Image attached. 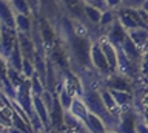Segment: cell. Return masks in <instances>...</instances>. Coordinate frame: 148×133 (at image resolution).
<instances>
[{
    "label": "cell",
    "instance_id": "484cf974",
    "mask_svg": "<svg viewBox=\"0 0 148 133\" xmlns=\"http://www.w3.org/2000/svg\"><path fill=\"white\" fill-rule=\"evenodd\" d=\"M140 74L145 76V79L148 77V45L147 48L143 50V54H142V67H140Z\"/></svg>",
    "mask_w": 148,
    "mask_h": 133
},
{
    "label": "cell",
    "instance_id": "44dd1931",
    "mask_svg": "<svg viewBox=\"0 0 148 133\" xmlns=\"http://www.w3.org/2000/svg\"><path fill=\"white\" fill-rule=\"evenodd\" d=\"M116 102H117L119 107H127L133 102V94L131 91H120V90H111Z\"/></svg>",
    "mask_w": 148,
    "mask_h": 133
},
{
    "label": "cell",
    "instance_id": "d6986e66",
    "mask_svg": "<svg viewBox=\"0 0 148 133\" xmlns=\"http://www.w3.org/2000/svg\"><path fill=\"white\" fill-rule=\"evenodd\" d=\"M11 6L14 8L16 14H28L29 16L32 12V5L29 0H9Z\"/></svg>",
    "mask_w": 148,
    "mask_h": 133
},
{
    "label": "cell",
    "instance_id": "3957f363",
    "mask_svg": "<svg viewBox=\"0 0 148 133\" xmlns=\"http://www.w3.org/2000/svg\"><path fill=\"white\" fill-rule=\"evenodd\" d=\"M60 5L66 14L71 17L73 20L76 22H83L86 20V16H85V2L83 0H60Z\"/></svg>",
    "mask_w": 148,
    "mask_h": 133
},
{
    "label": "cell",
    "instance_id": "8992f818",
    "mask_svg": "<svg viewBox=\"0 0 148 133\" xmlns=\"http://www.w3.org/2000/svg\"><path fill=\"white\" fill-rule=\"evenodd\" d=\"M127 36H128V30L122 25V22L119 19H116L113 22V25L106 30V39H108L116 48H122V43H123V40L127 39Z\"/></svg>",
    "mask_w": 148,
    "mask_h": 133
},
{
    "label": "cell",
    "instance_id": "ffe728a7",
    "mask_svg": "<svg viewBox=\"0 0 148 133\" xmlns=\"http://www.w3.org/2000/svg\"><path fill=\"white\" fill-rule=\"evenodd\" d=\"M100 93H102V99H103L106 108H108L110 112H113V113H117L119 105H117V102H116V99H114L113 93H111V90L108 88V87H103V88L100 90Z\"/></svg>",
    "mask_w": 148,
    "mask_h": 133
},
{
    "label": "cell",
    "instance_id": "52a82bcc",
    "mask_svg": "<svg viewBox=\"0 0 148 133\" xmlns=\"http://www.w3.org/2000/svg\"><path fill=\"white\" fill-rule=\"evenodd\" d=\"M17 30H11L8 26L2 25V57L3 61L11 56L14 47L17 45Z\"/></svg>",
    "mask_w": 148,
    "mask_h": 133
},
{
    "label": "cell",
    "instance_id": "cb8c5ba5",
    "mask_svg": "<svg viewBox=\"0 0 148 133\" xmlns=\"http://www.w3.org/2000/svg\"><path fill=\"white\" fill-rule=\"evenodd\" d=\"M22 73H23V76H25L26 79H31V77L36 74V65H34V62L29 61V59H26V57H23Z\"/></svg>",
    "mask_w": 148,
    "mask_h": 133
},
{
    "label": "cell",
    "instance_id": "1f68e13d",
    "mask_svg": "<svg viewBox=\"0 0 148 133\" xmlns=\"http://www.w3.org/2000/svg\"><path fill=\"white\" fill-rule=\"evenodd\" d=\"M29 2H31V5H32V8H34V6H37V0H29Z\"/></svg>",
    "mask_w": 148,
    "mask_h": 133
},
{
    "label": "cell",
    "instance_id": "277c9868",
    "mask_svg": "<svg viewBox=\"0 0 148 133\" xmlns=\"http://www.w3.org/2000/svg\"><path fill=\"white\" fill-rule=\"evenodd\" d=\"M137 124H139L137 113L133 108H127L120 113L117 132L119 133H137Z\"/></svg>",
    "mask_w": 148,
    "mask_h": 133
},
{
    "label": "cell",
    "instance_id": "e0dca14e",
    "mask_svg": "<svg viewBox=\"0 0 148 133\" xmlns=\"http://www.w3.org/2000/svg\"><path fill=\"white\" fill-rule=\"evenodd\" d=\"M85 16L86 20L92 25H99L102 20V16H103V11L100 8H97L94 5H90V3H85Z\"/></svg>",
    "mask_w": 148,
    "mask_h": 133
},
{
    "label": "cell",
    "instance_id": "8fae6325",
    "mask_svg": "<svg viewBox=\"0 0 148 133\" xmlns=\"http://www.w3.org/2000/svg\"><path fill=\"white\" fill-rule=\"evenodd\" d=\"M39 31H40V36H42V40H43V45L45 48L51 50L56 45V33L51 26V22L48 19H40L39 22Z\"/></svg>",
    "mask_w": 148,
    "mask_h": 133
},
{
    "label": "cell",
    "instance_id": "7a4b0ae2",
    "mask_svg": "<svg viewBox=\"0 0 148 133\" xmlns=\"http://www.w3.org/2000/svg\"><path fill=\"white\" fill-rule=\"evenodd\" d=\"M91 62H92L94 70L99 71L100 74L110 76L113 73V70H111V67L108 63V59H106L103 50H102L100 40H94L91 45Z\"/></svg>",
    "mask_w": 148,
    "mask_h": 133
},
{
    "label": "cell",
    "instance_id": "4fadbf2b",
    "mask_svg": "<svg viewBox=\"0 0 148 133\" xmlns=\"http://www.w3.org/2000/svg\"><path fill=\"white\" fill-rule=\"evenodd\" d=\"M32 104H34V110L39 114V118L42 119L45 128L46 130H51V114H49V110L46 107V104L42 101L40 96H32Z\"/></svg>",
    "mask_w": 148,
    "mask_h": 133
},
{
    "label": "cell",
    "instance_id": "83f0119b",
    "mask_svg": "<svg viewBox=\"0 0 148 133\" xmlns=\"http://www.w3.org/2000/svg\"><path fill=\"white\" fill-rule=\"evenodd\" d=\"M106 10H119L120 8V0H105Z\"/></svg>",
    "mask_w": 148,
    "mask_h": 133
},
{
    "label": "cell",
    "instance_id": "d6a6232c",
    "mask_svg": "<svg viewBox=\"0 0 148 133\" xmlns=\"http://www.w3.org/2000/svg\"><path fill=\"white\" fill-rule=\"evenodd\" d=\"M43 133H51V132H43Z\"/></svg>",
    "mask_w": 148,
    "mask_h": 133
},
{
    "label": "cell",
    "instance_id": "5b68a950",
    "mask_svg": "<svg viewBox=\"0 0 148 133\" xmlns=\"http://www.w3.org/2000/svg\"><path fill=\"white\" fill-rule=\"evenodd\" d=\"M48 59L59 68V70H62V71H68L69 63H71L69 53H66V50H65L63 45H59V43H56L54 47L49 50Z\"/></svg>",
    "mask_w": 148,
    "mask_h": 133
},
{
    "label": "cell",
    "instance_id": "4dcf8cb0",
    "mask_svg": "<svg viewBox=\"0 0 148 133\" xmlns=\"http://www.w3.org/2000/svg\"><path fill=\"white\" fill-rule=\"evenodd\" d=\"M105 133H119V132H117V130H111V128H106Z\"/></svg>",
    "mask_w": 148,
    "mask_h": 133
},
{
    "label": "cell",
    "instance_id": "6da1fadb",
    "mask_svg": "<svg viewBox=\"0 0 148 133\" xmlns=\"http://www.w3.org/2000/svg\"><path fill=\"white\" fill-rule=\"evenodd\" d=\"M60 36H62L63 42L66 43V48L69 51V59L73 61L74 65L82 68L83 71L86 70H94L91 62V45L90 39L85 34L77 33L74 28L73 22L68 17L62 19V25H60Z\"/></svg>",
    "mask_w": 148,
    "mask_h": 133
},
{
    "label": "cell",
    "instance_id": "836d02e7",
    "mask_svg": "<svg viewBox=\"0 0 148 133\" xmlns=\"http://www.w3.org/2000/svg\"><path fill=\"white\" fill-rule=\"evenodd\" d=\"M147 79H148V77H147Z\"/></svg>",
    "mask_w": 148,
    "mask_h": 133
},
{
    "label": "cell",
    "instance_id": "2e32d148",
    "mask_svg": "<svg viewBox=\"0 0 148 133\" xmlns=\"http://www.w3.org/2000/svg\"><path fill=\"white\" fill-rule=\"evenodd\" d=\"M128 36L134 40V43L137 45L139 48L145 50L148 45V28H136V30H130Z\"/></svg>",
    "mask_w": 148,
    "mask_h": 133
},
{
    "label": "cell",
    "instance_id": "9c48e42d",
    "mask_svg": "<svg viewBox=\"0 0 148 133\" xmlns=\"http://www.w3.org/2000/svg\"><path fill=\"white\" fill-rule=\"evenodd\" d=\"M105 87H108L110 90H120V91H131V84H130L128 76L122 74V73H111L110 76H106Z\"/></svg>",
    "mask_w": 148,
    "mask_h": 133
},
{
    "label": "cell",
    "instance_id": "30bf717a",
    "mask_svg": "<svg viewBox=\"0 0 148 133\" xmlns=\"http://www.w3.org/2000/svg\"><path fill=\"white\" fill-rule=\"evenodd\" d=\"M100 45H102V50H103L106 59H108V63L111 67V70L117 71V67H119V54H117V48L114 47L113 43L106 39V36H100Z\"/></svg>",
    "mask_w": 148,
    "mask_h": 133
},
{
    "label": "cell",
    "instance_id": "f546056e",
    "mask_svg": "<svg viewBox=\"0 0 148 133\" xmlns=\"http://www.w3.org/2000/svg\"><path fill=\"white\" fill-rule=\"evenodd\" d=\"M142 10L145 11V12H148V0H145V3H143V6H142Z\"/></svg>",
    "mask_w": 148,
    "mask_h": 133
},
{
    "label": "cell",
    "instance_id": "ac0fdd59",
    "mask_svg": "<svg viewBox=\"0 0 148 133\" xmlns=\"http://www.w3.org/2000/svg\"><path fill=\"white\" fill-rule=\"evenodd\" d=\"M32 20L28 14H17L16 16V30L22 33H31L32 31Z\"/></svg>",
    "mask_w": 148,
    "mask_h": 133
},
{
    "label": "cell",
    "instance_id": "5bb4252c",
    "mask_svg": "<svg viewBox=\"0 0 148 133\" xmlns=\"http://www.w3.org/2000/svg\"><path fill=\"white\" fill-rule=\"evenodd\" d=\"M69 112H71L74 116H77L82 122H85L86 118H88V113H90V108H88V105L85 104V101H83L82 96L76 94L73 99V105H71V108H69Z\"/></svg>",
    "mask_w": 148,
    "mask_h": 133
},
{
    "label": "cell",
    "instance_id": "4316f807",
    "mask_svg": "<svg viewBox=\"0 0 148 133\" xmlns=\"http://www.w3.org/2000/svg\"><path fill=\"white\" fill-rule=\"evenodd\" d=\"M85 3H90V5H94L97 8H100L102 11L106 10V5H105V0H83Z\"/></svg>",
    "mask_w": 148,
    "mask_h": 133
},
{
    "label": "cell",
    "instance_id": "603a6c76",
    "mask_svg": "<svg viewBox=\"0 0 148 133\" xmlns=\"http://www.w3.org/2000/svg\"><path fill=\"white\" fill-rule=\"evenodd\" d=\"M116 19H117V10H105L99 25L102 28H110Z\"/></svg>",
    "mask_w": 148,
    "mask_h": 133
},
{
    "label": "cell",
    "instance_id": "ba28073f",
    "mask_svg": "<svg viewBox=\"0 0 148 133\" xmlns=\"http://www.w3.org/2000/svg\"><path fill=\"white\" fill-rule=\"evenodd\" d=\"M17 40H18V45H20L23 57H26V59H29V61L34 62L37 48H36V43H34L32 36L29 33H22V31H17Z\"/></svg>",
    "mask_w": 148,
    "mask_h": 133
},
{
    "label": "cell",
    "instance_id": "f1b7e54d",
    "mask_svg": "<svg viewBox=\"0 0 148 133\" xmlns=\"http://www.w3.org/2000/svg\"><path fill=\"white\" fill-rule=\"evenodd\" d=\"M137 133H148V124L145 119H139L137 124Z\"/></svg>",
    "mask_w": 148,
    "mask_h": 133
},
{
    "label": "cell",
    "instance_id": "7402d4cb",
    "mask_svg": "<svg viewBox=\"0 0 148 133\" xmlns=\"http://www.w3.org/2000/svg\"><path fill=\"white\" fill-rule=\"evenodd\" d=\"M74 96H76V94H73V91L68 90L66 85H63V88L60 90V93L57 94V98H59V101H60V104L63 105V108H65V110H69V108H71V105H73Z\"/></svg>",
    "mask_w": 148,
    "mask_h": 133
},
{
    "label": "cell",
    "instance_id": "d4e9b609",
    "mask_svg": "<svg viewBox=\"0 0 148 133\" xmlns=\"http://www.w3.org/2000/svg\"><path fill=\"white\" fill-rule=\"evenodd\" d=\"M145 3V0H120V8L127 10H140Z\"/></svg>",
    "mask_w": 148,
    "mask_h": 133
},
{
    "label": "cell",
    "instance_id": "7c38bea8",
    "mask_svg": "<svg viewBox=\"0 0 148 133\" xmlns=\"http://www.w3.org/2000/svg\"><path fill=\"white\" fill-rule=\"evenodd\" d=\"M0 19H2V25L8 26L11 30H16V11L11 6V3L8 0H2V5H0Z\"/></svg>",
    "mask_w": 148,
    "mask_h": 133
},
{
    "label": "cell",
    "instance_id": "9a60e30c",
    "mask_svg": "<svg viewBox=\"0 0 148 133\" xmlns=\"http://www.w3.org/2000/svg\"><path fill=\"white\" fill-rule=\"evenodd\" d=\"M85 125H86V128H88V132H90V133H105V130L108 128L103 119H102L100 116H97V114L92 113V112L88 113Z\"/></svg>",
    "mask_w": 148,
    "mask_h": 133
},
{
    "label": "cell",
    "instance_id": "e575fe53",
    "mask_svg": "<svg viewBox=\"0 0 148 133\" xmlns=\"http://www.w3.org/2000/svg\"><path fill=\"white\" fill-rule=\"evenodd\" d=\"M8 2H9V0H8Z\"/></svg>",
    "mask_w": 148,
    "mask_h": 133
}]
</instances>
